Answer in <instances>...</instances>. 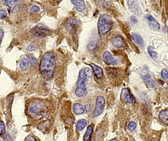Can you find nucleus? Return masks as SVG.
<instances>
[{
  "label": "nucleus",
  "mask_w": 168,
  "mask_h": 141,
  "mask_svg": "<svg viewBox=\"0 0 168 141\" xmlns=\"http://www.w3.org/2000/svg\"><path fill=\"white\" fill-rule=\"evenodd\" d=\"M56 68V58L53 53H45L40 64V71L46 80H50L54 76Z\"/></svg>",
  "instance_id": "1"
},
{
  "label": "nucleus",
  "mask_w": 168,
  "mask_h": 141,
  "mask_svg": "<svg viewBox=\"0 0 168 141\" xmlns=\"http://www.w3.org/2000/svg\"><path fill=\"white\" fill-rule=\"evenodd\" d=\"M28 113L33 119H41L46 114V103L41 99H35L31 101L28 108Z\"/></svg>",
  "instance_id": "2"
},
{
  "label": "nucleus",
  "mask_w": 168,
  "mask_h": 141,
  "mask_svg": "<svg viewBox=\"0 0 168 141\" xmlns=\"http://www.w3.org/2000/svg\"><path fill=\"white\" fill-rule=\"evenodd\" d=\"M114 25V21L110 15L107 14H102L98 19V33L102 35H107L111 30Z\"/></svg>",
  "instance_id": "3"
},
{
  "label": "nucleus",
  "mask_w": 168,
  "mask_h": 141,
  "mask_svg": "<svg viewBox=\"0 0 168 141\" xmlns=\"http://www.w3.org/2000/svg\"><path fill=\"white\" fill-rule=\"evenodd\" d=\"M86 81H87V74L85 72V70H81L79 71L77 87L75 91V94L78 98H83L87 95V91L86 88Z\"/></svg>",
  "instance_id": "4"
},
{
  "label": "nucleus",
  "mask_w": 168,
  "mask_h": 141,
  "mask_svg": "<svg viewBox=\"0 0 168 141\" xmlns=\"http://www.w3.org/2000/svg\"><path fill=\"white\" fill-rule=\"evenodd\" d=\"M50 32H51V30H50L49 28L46 26V25L41 24V25H36V26L33 28L31 31H30V34L35 38L41 39L47 36L50 34Z\"/></svg>",
  "instance_id": "5"
},
{
  "label": "nucleus",
  "mask_w": 168,
  "mask_h": 141,
  "mask_svg": "<svg viewBox=\"0 0 168 141\" xmlns=\"http://www.w3.org/2000/svg\"><path fill=\"white\" fill-rule=\"evenodd\" d=\"M141 76L143 78L144 81L146 82L147 87L150 88H155L156 87V82L155 80L154 76H152V74L148 70H143L141 71Z\"/></svg>",
  "instance_id": "6"
},
{
  "label": "nucleus",
  "mask_w": 168,
  "mask_h": 141,
  "mask_svg": "<svg viewBox=\"0 0 168 141\" xmlns=\"http://www.w3.org/2000/svg\"><path fill=\"white\" fill-rule=\"evenodd\" d=\"M105 105V98L103 96H98L96 99V103H95V109L93 111V116L98 117L99 116L103 111Z\"/></svg>",
  "instance_id": "7"
},
{
  "label": "nucleus",
  "mask_w": 168,
  "mask_h": 141,
  "mask_svg": "<svg viewBox=\"0 0 168 141\" xmlns=\"http://www.w3.org/2000/svg\"><path fill=\"white\" fill-rule=\"evenodd\" d=\"M121 99L124 103H135L136 99L133 97V95L130 93V90L128 88H124L121 92Z\"/></svg>",
  "instance_id": "8"
},
{
  "label": "nucleus",
  "mask_w": 168,
  "mask_h": 141,
  "mask_svg": "<svg viewBox=\"0 0 168 141\" xmlns=\"http://www.w3.org/2000/svg\"><path fill=\"white\" fill-rule=\"evenodd\" d=\"M103 61L109 66H115L118 64V61L115 60V58L113 57L111 53L109 51H105L103 54Z\"/></svg>",
  "instance_id": "9"
},
{
  "label": "nucleus",
  "mask_w": 168,
  "mask_h": 141,
  "mask_svg": "<svg viewBox=\"0 0 168 141\" xmlns=\"http://www.w3.org/2000/svg\"><path fill=\"white\" fill-rule=\"evenodd\" d=\"M128 3H129V8L134 14H136V15H141V8H140V6H139V4H137L136 1H128Z\"/></svg>",
  "instance_id": "10"
},
{
  "label": "nucleus",
  "mask_w": 168,
  "mask_h": 141,
  "mask_svg": "<svg viewBox=\"0 0 168 141\" xmlns=\"http://www.w3.org/2000/svg\"><path fill=\"white\" fill-rule=\"evenodd\" d=\"M146 19L149 21V25L150 27L151 28L152 30H160V25L156 19L151 16V15H147L146 16Z\"/></svg>",
  "instance_id": "11"
},
{
  "label": "nucleus",
  "mask_w": 168,
  "mask_h": 141,
  "mask_svg": "<svg viewBox=\"0 0 168 141\" xmlns=\"http://www.w3.org/2000/svg\"><path fill=\"white\" fill-rule=\"evenodd\" d=\"M111 42L112 45L116 48H122L123 46H125V41L121 36H115L112 39Z\"/></svg>",
  "instance_id": "12"
},
{
  "label": "nucleus",
  "mask_w": 168,
  "mask_h": 141,
  "mask_svg": "<svg viewBox=\"0 0 168 141\" xmlns=\"http://www.w3.org/2000/svg\"><path fill=\"white\" fill-rule=\"evenodd\" d=\"M131 38H132L133 41L137 45V46H140L141 48H143L144 41L143 38L141 37V35H138V34H136V33H132V34H131Z\"/></svg>",
  "instance_id": "13"
},
{
  "label": "nucleus",
  "mask_w": 168,
  "mask_h": 141,
  "mask_svg": "<svg viewBox=\"0 0 168 141\" xmlns=\"http://www.w3.org/2000/svg\"><path fill=\"white\" fill-rule=\"evenodd\" d=\"M91 66H92V70H93V72H94L96 77L98 79L102 78V77L103 76V69H102L100 66H98L93 64V63H92V64H91Z\"/></svg>",
  "instance_id": "14"
},
{
  "label": "nucleus",
  "mask_w": 168,
  "mask_h": 141,
  "mask_svg": "<svg viewBox=\"0 0 168 141\" xmlns=\"http://www.w3.org/2000/svg\"><path fill=\"white\" fill-rule=\"evenodd\" d=\"M77 25H78L77 20L74 19V18H71V19H68L67 23L66 25V28L67 29L68 31H72L75 29V27L77 26Z\"/></svg>",
  "instance_id": "15"
},
{
  "label": "nucleus",
  "mask_w": 168,
  "mask_h": 141,
  "mask_svg": "<svg viewBox=\"0 0 168 141\" xmlns=\"http://www.w3.org/2000/svg\"><path fill=\"white\" fill-rule=\"evenodd\" d=\"M73 112L77 115H81L85 112V109L81 103H75L73 105Z\"/></svg>",
  "instance_id": "16"
},
{
  "label": "nucleus",
  "mask_w": 168,
  "mask_h": 141,
  "mask_svg": "<svg viewBox=\"0 0 168 141\" xmlns=\"http://www.w3.org/2000/svg\"><path fill=\"white\" fill-rule=\"evenodd\" d=\"M19 67L22 70H27L30 67V63H29V61H28L27 57H23L21 60H20V63H19Z\"/></svg>",
  "instance_id": "17"
},
{
  "label": "nucleus",
  "mask_w": 168,
  "mask_h": 141,
  "mask_svg": "<svg viewBox=\"0 0 168 141\" xmlns=\"http://www.w3.org/2000/svg\"><path fill=\"white\" fill-rule=\"evenodd\" d=\"M159 119L162 123H164L166 124H168V109L161 112L159 114Z\"/></svg>",
  "instance_id": "18"
},
{
  "label": "nucleus",
  "mask_w": 168,
  "mask_h": 141,
  "mask_svg": "<svg viewBox=\"0 0 168 141\" xmlns=\"http://www.w3.org/2000/svg\"><path fill=\"white\" fill-rule=\"evenodd\" d=\"M50 127H51V122H50L49 120L44 121V122L41 123V124L38 125L39 129L42 131V132H44V133L48 130L50 129Z\"/></svg>",
  "instance_id": "19"
},
{
  "label": "nucleus",
  "mask_w": 168,
  "mask_h": 141,
  "mask_svg": "<svg viewBox=\"0 0 168 141\" xmlns=\"http://www.w3.org/2000/svg\"><path fill=\"white\" fill-rule=\"evenodd\" d=\"M92 129H93V126H92V124L89 125V126L87 127V131L85 132V134H84V137H83L84 141H91Z\"/></svg>",
  "instance_id": "20"
},
{
  "label": "nucleus",
  "mask_w": 168,
  "mask_h": 141,
  "mask_svg": "<svg viewBox=\"0 0 168 141\" xmlns=\"http://www.w3.org/2000/svg\"><path fill=\"white\" fill-rule=\"evenodd\" d=\"M4 3V5H6L8 8L9 11H13L14 9V8L16 7V3H18L17 1H13V0H5L3 2Z\"/></svg>",
  "instance_id": "21"
},
{
  "label": "nucleus",
  "mask_w": 168,
  "mask_h": 141,
  "mask_svg": "<svg viewBox=\"0 0 168 141\" xmlns=\"http://www.w3.org/2000/svg\"><path fill=\"white\" fill-rule=\"evenodd\" d=\"M86 126H87V120L86 119H80L77 122L76 128L78 131H82Z\"/></svg>",
  "instance_id": "22"
},
{
  "label": "nucleus",
  "mask_w": 168,
  "mask_h": 141,
  "mask_svg": "<svg viewBox=\"0 0 168 141\" xmlns=\"http://www.w3.org/2000/svg\"><path fill=\"white\" fill-rule=\"evenodd\" d=\"M97 46H98V39H96L94 41V39L92 38L90 40L88 45H87V49L90 50V51H93V50L96 49Z\"/></svg>",
  "instance_id": "23"
},
{
  "label": "nucleus",
  "mask_w": 168,
  "mask_h": 141,
  "mask_svg": "<svg viewBox=\"0 0 168 141\" xmlns=\"http://www.w3.org/2000/svg\"><path fill=\"white\" fill-rule=\"evenodd\" d=\"M27 59L29 61V63H30V65L32 66V67H35V66L37 65V60H36V58H35L33 55L29 54L27 56Z\"/></svg>",
  "instance_id": "24"
},
{
  "label": "nucleus",
  "mask_w": 168,
  "mask_h": 141,
  "mask_svg": "<svg viewBox=\"0 0 168 141\" xmlns=\"http://www.w3.org/2000/svg\"><path fill=\"white\" fill-rule=\"evenodd\" d=\"M148 53L153 58V59H156L157 58V53L156 52L155 49L152 47V46H149L148 47Z\"/></svg>",
  "instance_id": "25"
},
{
  "label": "nucleus",
  "mask_w": 168,
  "mask_h": 141,
  "mask_svg": "<svg viewBox=\"0 0 168 141\" xmlns=\"http://www.w3.org/2000/svg\"><path fill=\"white\" fill-rule=\"evenodd\" d=\"M136 127H137V124H136V122H134V121H131V122L129 123V124H128L127 128L129 131L130 132H133L136 129Z\"/></svg>",
  "instance_id": "26"
},
{
  "label": "nucleus",
  "mask_w": 168,
  "mask_h": 141,
  "mask_svg": "<svg viewBox=\"0 0 168 141\" xmlns=\"http://www.w3.org/2000/svg\"><path fill=\"white\" fill-rule=\"evenodd\" d=\"M6 131V128H5V124L3 121H0V134L1 135H3L5 134Z\"/></svg>",
  "instance_id": "27"
},
{
  "label": "nucleus",
  "mask_w": 168,
  "mask_h": 141,
  "mask_svg": "<svg viewBox=\"0 0 168 141\" xmlns=\"http://www.w3.org/2000/svg\"><path fill=\"white\" fill-rule=\"evenodd\" d=\"M7 15H8L7 10L4 8H0V19H4L7 17Z\"/></svg>",
  "instance_id": "28"
},
{
  "label": "nucleus",
  "mask_w": 168,
  "mask_h": 141,
  "mask_svg": "<svg viewBox=\"0 0 168 141\" xmlns=\"http://www.w3.org/2000/svg\"><path fill=\"white\" fill-rule=\"evenodd\" d=\"M161 77L164 80H166V79H168V70L166 69H162L161 72Z\"/></svg>",
  "instance_id": "29"
},
{
  "label": "nucleus",
  "mask_w": 168,
  "mask_h": 141,
  "mask_svg": "<svg viewBox=\"0 0 168 141\" xmlns=\"http://www.w3.org/2000/svg\"><path fill=\"white\" fill-rule=\"evenodd\" d=\"M40 10H41V9H40V7H38L37 5H32L30 8V11L31 13H37V12H39Z\"/></svg>",
  "instance_id": "30"
},
{
  "label": "nucleus",
  "mask_w": 168,
  "mask_h": 141,
  "mask_svg": "<svg viewBox=\"0 0 168 141\" xmlns=\"http://www.w3.org/2000/svg\"><path fill=\"white\" fill-rule=\"evenodd\" d=\"M71 3H73L74 5L76 6H80V5H82V4H85V3H84V1H82V0H78V1H76V0H72V1H71Z\"/></svg>",
  "instance_id": "31"
},
{
  "label": "nucleus",
  "mask_w": 168,
  "mask_h": 141,
  "mask_svg": "<svg viewBox=\"0 0 168 141\" xmlns=\"http://www.w3.org/2000/svg\"><path fill=\"white\" fill-rule=\"evenodd\" d=\"M76 9L77 11L82 12V11H84V9H85V4H82V5H80V6H77Z\"/></svg>",
  "instance_id": "32"
},
{
  "label": "nucleus",
  "mask_w": 168,
  "mask_h": 141,
  "mask_svg": "<svg viewBox=\"0 0 168 141\" xmlns=\"http://www.w3.org/2000/svg\"><path fill=\"white\" fill-rule=\"evenodd\" d=\"M28 51H33L34 50H35V45H33V44H30V46L27 47Z\"/></svg>",
  "instance_id": "33"
},
{
  "label": "nucleus",
  "mask_w": 168,
  "mask_h": 141,
  "mask_svg": "<svg viewBox=\"0 0 168 141\" xmlns=\"http://www.w3.org/2000/svg\"><path fill=\"white\" fill-rule=\"evenodd\" d=\"M25 141H36V139L34 137V136H27L26 139H25Z\"/></svg>",
  "instance_id": "34"
},
{
  "label": "nucleus",
  "mask_w": 168,
  "mask_h": 141,
  "mask_svg": "<svg viewBox=\"0 0 168 141\" xmlns=\"http://www.w3.org/2000/svg\"><path fill=\"white\" fill-rule=\"evenodd\" d=\"M130 20H131V21L133 22L134 24H137V22H138L137 19H136V18L135 16L131 17V18H130Z\"/></svg>",
  "instance_id": "35"
},
{
  "label": "nucleus",
  "mask_w": 168,
  "mask_h": 141,
  "mask_svg": "<svg viewBox=\"0 0 168 141\" xmlns=\"http://www.w3.org/2000/svg\"><path fill=\"white\" fill-rule=\"evenodd\" d=\"M3 37V30H1V29H0V44H1V42H2Z\"/></svg>",
  "instance_id": "36"
},
{
  "label": "nucleus",
  "mask_w": 168,
  "mask_h": 141,
  "mask_svg": "<svg viewBox=\"0 0 168 141\" xmlns=\"http://www.w3.org/2000/svg\"><path fill=\"white\" fill-rule=\"evenodd\" d=\"M84 109H85V111H88V110L90 109V105H89V104H87V105H86V107H85Z\"/></svg>",
  "instance_id": "37"
},
{
  "label": "nucleus",
  "mask_w": 168,
  "mask_h": 141,
  "mask_svg": "<svg viewBox=\"0 0 168 141\" xmlns=\"http://www.w3.org/2000/svg\"><path fill=\"white\" fill-rule=\"evenodd\" d=\"M110 141H117V140H116V139H111V140H110Z\"/></svg>",
  "instance_id": "38"
},
{
  "label": "nucleus",
  "mask_w": 168,
  "mask_h": 141,
  "mask_svg": "<svg viewBox=\"0 0 168 141\" xmlns=\"http://www.w3.org/2000/svg\"><path fill=\"white\" fill-rule=\"evenodd\" d=\"M131 141H135V140H134V139H132V140H131Z\"/></svg>",
  "instance_id": "39"
}]
</instances>
